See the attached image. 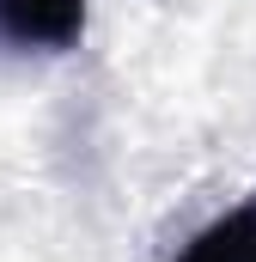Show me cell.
<instances>
[{"instance_id":"obj_1","label":"cell","mask_w":256,"mask_h":262,"mask_svg":"<svg viewBox=\"0 0 256 262\" xmlns=\"http://www.w3.org/2000/svg\"><path fill=\"white\" fill-rule=\"evenodd\" d=\"M0 43L67 55L86 43V0H0Z\"/></svg>"},{"instance_id":"obj_2","label":"cell","mask_w":256,"mask_h":262,"mask_svg":"<svg viewBox=\"0 0 256 262\" xmlns=\"http://www.w3.org/2000/svg\"><path fill=\"white\" fill-rule=\"evenodd\" d=\"M171 262H256V201H238L207 220Z\"/></svg>"}]
</instances>
